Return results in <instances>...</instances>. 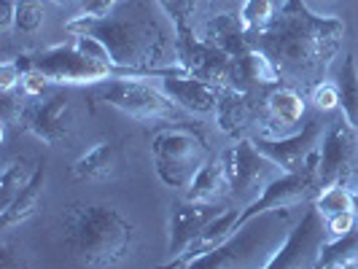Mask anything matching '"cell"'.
<instances>
[{
  "label": "cell",
  "mask_w": 358,
  "mask_h": 269,
  "mask_svg": "<svg viewBox=\"0 0 358 269\" xmlns=\"http://www.w3.org/2000/svg\"><path fill=\"white\" fill-rule=\"evenodd\" d=\"M345 41V22L315 14L305 0H286L267 27L253 38L280 68L283 78L318 84L331 68Z\"/></svg>",
  "instance_id": "cell-1"
},
{
  "label": "cell",
  "mask_w": 358,
  "mask_h": 269,
  "mask_svg": "<svg viewBox=\"0 0 358 269\" xmlns=\"http://www.w3.org/2000/svg\"><path fill=\"white\" fill-rule=\"evenodd\" d=\"M65 30L76 36L97 38L108 49L119 75H145L154 78L157 71L176 65V38L162 27L148 11L138 8L122 14V8L110 17H76L65 24Z\"/></svg>",
  "instance_id": "cell-2"
},
{
  "label": "cell",
  "mask_w": 358,
  "mask_h": 269,
  "mask_svg": "<svg viewBox=\"0 0 358 269\" xmlns=\"http://www.w3.org/2000/svg\"><path fill=\"white\" fill-rule=\"evenodd\" d=\"M59 224L65 245L87 267H119L135 248V224L110 205H71Z\"/></svg>",
  "instance_id": "cell-3"
},
{
  "label": "cell",
  "mask_w": 358,
  "mask_h": 269,
  "mask_svg": "<svg viewBox=\"0 0 358 269\" xmlns=\"http://www.w3.org/2000/svg\"><path fill=\"white\" fill-rule=\"evenodd\" d=\"M291 226V205H280L243 221L234 234L213 253L197 259L192 269L267 267L275 251L283 245Z\"/></svg>",
  "instance_id": "cell-4"
},
{
  "label": "cell",
  "mask_w": 358,
  "mask_h": 269,
  "mask_svg": "<svg viewBox=\"0 0 358 269\" xmlns=\"http://www.w3.org/2000/svg\"><path fill=\"white\" fill-rule=\"evenodd\" d=\"M151 154H154V170L159 180L176 191H186L210 157L205 138L186 124L159 129L151 138Z\"/></svg>",
  "instance_id": "cell-5"
},
{
  "label": "cell",
  "mask_w": 358,
  "mask_h": 269,
  "mask_svg": "<svg viewBox=\"0 0 358 269\" xmlns=\"http://www.w3.org/2000/svg\"><path fill=\"white\" fill-rule=\"evenodd\" d=\"M19 68H36L41 71L52 84L59 87H81V84H106L110 78H119V68L110 65L106 59L90 57L76 41L54 43L43 52H33L17 57Z\"/></svg>",
  "instance_id": "cell-6"
},
{
  "label": "cell",
  "mask_w": 358,
  "mask_h": 269,
  "mask_svg": "<svg viewBox=\"0 0 358 269\" xmlns=\"http://www.w3.org/2000/svg\"><path fill=\"white\" fill-rule=\"evenodd\" d=\"M97 100H103L116 110L138 122H167V124H186V116H192L162 89L154 87L145 75H119L103 84L97 92Z\"/></svg>",
  "instance_id": "cell-7"
},
{
  "label": "cell",
  "mask_w": 358,
  "mask_h": 269,
  "mask_svg": "<svg viewBox=\"0 0 358 269\" xmlns=\"http://www.w3.org/2000/svg\"><path fill=\"white\" fill-rule=\"evenodd\" d=\"M224 164H227V175L232 183V197H237L243 205H251L272 180H278L286 173L278 161L262 154L251 138H240L237 145H232L224 154Z\"/></svg>",
  "instance_id": "cell-8"
},
{
  "label": "cell",
  "mask_w": 358,
  "mask_h": 269,
  "mask_svg": "<svg viewBox=\"0 0 358 269\" xmlns=\"http://www.w3.org/2000/svg\"><path fill=\"white\" fill-rule=\"evenodd\" d=\"M176 59L183 71L197 75L202 81H210L215 87H232L234 57L197 36L194 27L176 30Z\"/></svg>",
  "instance_id": "cell-9"
},
{
  "label": "cell",
  "mask_w": 358,
  "mask_h": 269,
  "mask_svg": "<svg viewBox=\"0 0 358 269\" xmlns=\"http://www.w3.org/2000/svg\"><path fill=\"white\" fill-rule=\"evenodd\" d=\"M329 242V229H326V218L318 213V208L313 205L302 221L288 232L283 245L275 251L269 259L267 269H307L318 267L323 245Z\"/></svg>",
  "instance_id": "cell-10"
},
{
  "label": "cell",
  "mask_w": 358,
  "mask_h": 269,
  "mask_svg": "<svg viewBox=\"0 0 358 269\" xmlns=\"http://www.w3.org/2000/svg\"><path fill=\"white\" fill-rule=\"evenodd\" d=\"M17 122L22 129L33 132L38 140L46 145H59L68 140L76 126V110L68 92H54L43 100L24 103L19 110Z\"/></svg>",
  "instance_id": "cell-11"
},
{
  "label": "cell",
  "mask_w": 358,
  "mask_h": 269,
  "mask_svg": "<svg viewBox=\"0 0 358 269\" xmlns=\"http://www.w3.org/2000/svg\"><path fill=\"white\" fill-rule=\"evenodd\" d=\"M358 170V129L345 116L323 132L321 161H318V180L321 186L348 180Z\"/></svg>",
  "instance_id": "cell-12"
},
{
  "label": "cell",
  "mask_w": 358,
  "mask_h": 269,
  "mask_svg": "<svg viewBox=\"0 0 358 269\" xmlns=\"http://www.w3.org/2000/svg\"><path fill=\"white\" fill-rule=\"evenodd\" d=\"M157 81H159L162 89L167 92L183 110H189L192 116H213L218 110L221 87L186 73L178 62L157 73Z\"/></svg>",
  "instance_id": "cell-13"
},
{
  "label": "cell",
  "mask_w": 358,
  "mask_h": 269,
  "mask_svg": "<svg viewBox=\"0 0 358 269\" xmlns=\"http://www.w3.org/2000/svg\"><path fill=\"white\" fill-rule=\"evenodd\" d=\"M321 135H323L321 122H318V119H310L299 132H288V135H280V138L253 135L251 140L262 154H267L272 161H278L286 173H294V170H299L307 161V157L321 145Z\"/></svg>",
  "instance_id": "cell-14"
},
{
  "label": "cell",
  "mask_w": 358,
  "mask_h": 269,
  "mask_svg": "<svg viewBox=\"0 0 358 269\" xmlns=\"http://www.w3.org/2000/svg\"><path fill=\"white\" fill-rule=\"evenodd\" d=\"M262 119H264V108H259L251 89L221 87L215 122H218V129H221L224 135L240 140V138H245V132L253 129Z\"/></svg>",
  "instance_id": "cell-15"
},
{
  "label": "cell",
  "mask_w": 358,
  "mask_h": 269,
  "mask_svg": "<svg viewBox=\"0 0 358 269\" xmlns=\"http://www.w3.org/2000/svg\"><path fill=\"white\" fill-rule=\"evenodd\" d=\"M240 213H243L240 208H227V210H221L215 218H210V221L205 224V229H202V232L186 245V251L180 253V256H176L170 264H173V267H192L197 259L213 253L215 248H221V245L234 234V229H237Z\"/></svg>",
  "instance_id": "cell-16"
},
{
  "label": "cell",
  "mask_w": 358,
  "mask_h": 269,
  "mask_svg": "<svg viewBox=\"0 0 358 269\" xmlns=\"http://www.w3.org/2000/svg\"><path fill=\"white\" fill-rule=\"evenodd\" d=\"M302 116H305V97L291 87H278L269 92L264 100V122L269 124L259 135H267V138L288 135L302 122Z\"/></svg>",
  "instance_id": "cell-17"
},
{
  "label": "cell",
  "mask_w": 358,
  "mask_h": 269,
  "mask_svg": "<svg viewBox=\"0 0 358 269\" xmlns=\"http://www.w3.org/2000/svg\"><path fill=\"white\" fill-rule=\"evenodd\" d=\"M215 215H218L215 205H208V202L186 199V202L176 205L173 213H170V253L180 256L186 251V245L205 229V224Z\"/></svg>",
  "instance_id": "cell-18"
},
{
  "label": "cell",
  "mask_w": 358,
  "mask_h": 269,
  "mask_svg": "<svg viewBox=\"0 0 358 269\" xmlns=\"http://www.w3.org/2000/svg\"><path fill=\"white\" fill-rule=\"evenodd\" d=\"M283 78L280 68L272 62L264 49L251 46L245 54H240L234 59V81L232 87L240 89H253V87H278Z\"/></svg>",
  "instance_id": "cell-19"
},
{
  "label": "cell",
  "mask_w": 358,
  "mask_h": 269,
  "mask_svg": "<svg viewBox=\"0 0 358 269\" xmlns=\"http://www.w3.org/2000/svg\"><path fill=\"white\" fill-rule=\"evenodd\" d=\"M202 38L208 41V43H213L218 46L221 52H227L229 57H240V54H245L251 49V36L245 33V27H243V22H240V14H215L210 17L205 24H202Z\"/></svg>",
  "instance_id": "cell-20"
},
{
  "label": "cell",
  "mask_w": 358,
  "mask_h": 269,
  "mask_svg": "<svg viewBox=\"0 0 358 269\" xmlns=\"http://www.w3.org/2000/svg\"><path fill=\"white\" fill-rule=\"evenodd\" d=\"M232 194V183L227 175V164H224V154H210L208 161L202 164V170L197 173V178L192 180V186L186 189V199L192 202H208L215 205L224 197Z\"/></svg>",
  "instance_id": "cell-21"
},
{
  "label": "cell",
  "mask_w": 358,
  "mask_h": 269,
  "mask_svg": "<svg viewBox=\"0 0 358 269\" xmlns=\"http://www.w3.org/2000/svg\"><path fill=\"white\" fill-rule=\"evenodd\" d=\"M43 186H46V164L38 161L36 175L27 180V186L14 197V202H11L8 208L0 210V229H11V226H17V224H22V221H27L30 215L36 213L38 202H41V197H43Z\"/></svg>",
  "instance_id": "cell-22"
},
{
  "label": "cell",
  "mask_w": 358,
  "mask_h": 269,
  "mask_svg": "<svg viewBox=\"0 0 358 269\" xmlns=\"http://www.w3.org/2000/svg\"><path fill=\"white\" fill-rule=\"evenodd\" d=\"M119 167V151L116 145L103 140L92 145L87 154H81L73 164V178L76 180H108L116 175Z\"/></svg>",
  "instance_id": "cell-23"
},
{
  "label": "cell",
  "mask_w": 358,
  "mask_h": 269,
  "mask_svg": "<svg viewBox=\"0 0 358 269\" xmlns=\"http://www.w3.org/2000/svg\"><path fill=\"white\" fill-rule=\"evenodd\" d=\"M36 170L38 161H30L24 157H17L3 167V173H0V210L14 202V197L27 186V180L36 175Z\"/></svg>",
  "instance_id": "cell-24"
},
{
  "label": "cell",
  "mask_w": 358,
  "mask_h": 269,
  "mask_svg": "<svg viewBox=\"0 0 358 269\" xmlns=\"http://www.w3.org/2000/svg\"><path fill=\"white\" fill-rule=\"evenodd\" d=\"M348 267H358V229L348 232L345 237H337V240H329L318 259V269Z\"/></svg>",
  "instance_id": "cell-25"
},
{
  "label": "cell",
  "mask_w": 358,
  "mask_h": 269,
  "mask_svg": "<svg viewBox=\"0 0 358 269\" xmlns=\"http://www.w3.org/2000/svg\"><path fill=\"white\" fill-rule=\"evenodd\" d=\"M337 87H340V108L342 116L358 129V62L353 54L345 57L342 62L340 78H337Z\"/></svg>",
  "instance_id": "cell-26"
},
{
  "label": "cell",
  "mask_w": 358,
  "mask_h": 269,
  "mask_svg": "<svg viewBox=\"0 0 358 269\" xmlns=\"http://www.w3.org/2000/svg\"><path fill=\"white\" fill-rule=\"evenodd\" d=\"M313 205L318 208V213H321L323 218H331V215H337V213H350V210H356L353 189H350L348 180H337V183L321 186Z\"/></svg>",
  "instance_id": "cell-27"
},
{
  "label": "cell",
  "mask_w": 358,
  "mask_h": 269,
  "mask_svg": "<svg viewBox=\"0 0 358 269\" xmlns=\"http://www.w3.org/2000/svg\"><path fill=\"white\" fill-rule=\"evenodd\" d=\"M272 17H275V3L272 0H243V6H240V22H243L245 33L251 36V43L253 38L272 22Z\"/></svg>",
  "instance_id": "cell-28"
},
{
  "label": "cell",
  "mask_w": 358,
  "mask_h": 269,
  "mask_svg": "<svg viewBox=\"0 0 358 269\" xmlns=\"http://www.w3.org/2000/svg\"><path fill=\"white\" fill-rule=\"evenodd\" d=\"M164 17L173 22V30L194 27L197 19V0H157Z\"/></svg>",
  "instance_id": "cell-29"
},
{
  "label": "cell",
  "mask_w": 358,
  "mask_h": 269,
  "mask_svg": "<svg viewBox=\"0 0 358 269\" xmlns=\"http://www.w3.org/2000/svg\"><path fill=\"white\" fill-rule=\"evenodd\" d=\"M43 6L38 3V0H17V19H14V24H17V30L22 33H36L38 27L43 24Z\"/></svg>",
  "instance_id": "cell-30"
},
{
  "label": "cell",
  "mask_w": 358,
  "mask_h": 269,
  "mask_svg": "<svg viewBox=\"0 0 358 269\" xmlns=\"http://www.w3.org/2000/svg\"><path fill=\"white\" fill-rule=\"evenodd\" d=\"M310 103L318 108V110H323V113H329V110L340 108V87H337L334 81L321 78L318 84H313V87H310Z\"/></svg>",
  "instance_id": "cell-31"
},
{
  "label": "cell",
  "mask_w": 358,
  "mask_h": 269,
  "mask_svg": "<svg viewBox=\"0 0 358 269\" xmlns=\"http://www.w3.org/2000/svg\"><path fill=\"white\" fill-rule=\"evenodd\" d=\"M127 3H129V0H81L78 17H94V19L110 17V14H116Z\"/></svg>",
  "instance_id": "cell-32"
},
{
  "label": "cell",
  "mask_w": 358,
  "mask_h": 269,
  "mask_svg": "<svg viewBox=\"0 0 358 269\" xmlns=\"http://www.w3.org/2000/svg\"><path fill=\"white\" fill-rule=\"evenodd\" d=\"M22 75H24V71L19 68L17 59H6L0 65V92L3 94H11L14 89H19L22 87Z\"/></svg>",
  "instance_id": "cell-33"
},
{
  "label": "cell",
  "mask_w": 358,
  "mask_h": 269,
  "mask_svg": "<svg viewBox=\"0 0 358 269\" xmlns=\"http://www.w3.org/2000/svg\"><path fill=\"white\" fill-rule=\"evenodd\" d=\"M326 229H329V240H337V237H345L348 232H353L356 229V210L326 218Z\"/></svg>",
  "instance_id": "cell-34"
},
{
  "label": "cell",
  "mask_w": 358,
  "mask_h": 269,
  "mask_svg": "<svg viewBox=\"0 0 358 269\" xmlns=\"http://www.w3.org/2000/svg\"><path fill=\"white\" fill-rule=\"evenodd\" d=\"M17 19V0H0V30H8Z\"/></svg>",
  "instance_id": "cell-35"
},
{
  "label": "cell",
  "mask_w": 358,
  "mask_h": 269,
  "mask_svg": "<svg viewBox=\"0 0 358 269\" xmlns=\"http://www.w3.org/2000/svg\"><path fill=\"white\" fill-rule=\"evenodd\" d=\"M348 183H350V189H353V202H356V213H358V170L348 178Z\"/></svg>",
  "instance_id": "cell-36"
},
{
  "label": "cell",
  "mask_w": 358,
  "mask_h": 269,
  "mask_svg": "<svg viewBox=\"0 0 358 269\" xmlns=\"http://www.w3.org/2000/svg\"><path fill=\"white\" fill-rule=\"evenodd\" d=\"M52 3H57V6H68V3H73V0H52Z\"/></svg>",
  "instance_id": "cell-37"
},
{
  "label": "cell",
  "mask_w": 358,
  "mask_h": 269,
  "mask_svg": "<svg viewBox=\"0 0 358 269\" xmlns=\"http://www.w3.org/2000/svg\"><path fill=\"white\" fill-rule=\"evenodd\" d=\"M321 3H337V0H321Z\"/></svg>",
  "instance_id": "cell-38"
}]
</instances>
